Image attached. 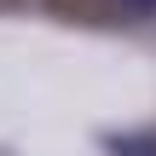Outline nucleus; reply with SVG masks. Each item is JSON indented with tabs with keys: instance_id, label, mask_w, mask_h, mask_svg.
I'll return each mask as SVG.
<instances>
[{
	"instance_id": "nucleus-1",
	"label": "nucleus",
	"mask_w": 156,
	"mask_h": 156,
	"mask_svg": "<svg viewBox=\"0 0 156 156\" xmlns=\"http://www.w3.org/2000/svg\"><path fill=\"white\" fill-rule=\"evenodd\" d=\"M116 6H122L127 17H151V12H156V0H116Z\"/></svg>"
}]
</instances>
